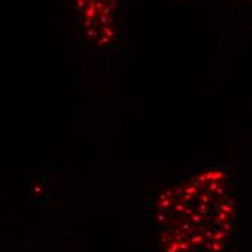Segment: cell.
Masks as SVG:
<instances>
[{
  "instance_id": "obj_1",
  "label": "cell",
  "mask_w": 252,
  "mask_h": 252,
  "mask_svg": "<svg viewBox=\"0 0 252 252\" xmlns=\"http://www.w3.org/2000/svg\"><path fill=\"white\" fill-rule=\"evenodd\" d=\"M236 214L230 175L206 167L158 194L152 222L162 252H229Z\"/></svg>"
}]
</instances>
